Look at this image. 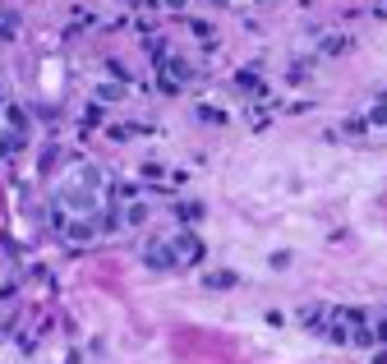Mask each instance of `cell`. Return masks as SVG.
Returning a JSON list of instances; mask_svg holds the SVG:
<instances>
[{
    "label": "cell",
    "mask_w": 387,
    "mask_h": 364,
    "mask_svg": "<svg viewBox=\"0 0 387 364\" xmlns=\"http://www.w3.org/2000/svg\"><path fill=\"white\" fill-rule=\"evenodd\" d=\"M161 5H166V9H185V0H161Z\"/></svg>",
    "instance_id": "16"
},
{
    "label": "cell",
    "mask_w": 387,
    "mask_h": 364,
    "mask_svg": "<svg viewBox=\"0 0 387 364\" xmlns=\"http://www.w3.org/2000/svg\"><path fill=\"white\" fill-rule=\"evenodd\" d=\"M120 97H124V88H97V102H120Z\"/></svg>",
    "instance_id": "10"
},
{
    "label": "cell",
    "mask_w": 387,
    "mask_h": 364,
    "mask_svg": "<svg viewBox=\"0 0 387 364\" xmlns=\"http://www.w3.org/2000/svg\"><path fill=\"white\" fill-rule=\"evenodd\" d=\"M373 14H378V19H387V0H373Z\"/></svg>",
    "instance_id": "15"
},
{
    "label": "cell",
    "mask_w": 387,
    "mask_h": 364,
    "mask_svg": "<svg viewBox=\"0 0 387 364\" xmlns=\"http://www.w3.org/2000/svg\"><path fill=\"white\" fill-rule=\"evenodd\" d=\"M212 5H230V0H212Z\"/></svg>",
    "instance_id": "19"
},
{
    "label": "cell",
    "mask_w": 387,
    "mask_h": 364,
    "mask_svg": "<svg viewBox=\"0 0 387 364\" xmlns=\"http://www.w3.org/2000/svg\"><path fill=\"white\" fill-rule=\"evenodd\" d=\"M189 78H194L189 61H176V56H171V61H161V88H166V93H180Z\"/></svg>",
    "instance_id": "1"
},
{
    "label": "cell",
    "mask_w": 387,
    "mask_h": 364,
    "mask_svg": "<svg viewBox=\"0 0 387 364\" xmlns=\"http://www.w3.org/2000/svg\"><path fill=\"white\" fill-rule=\"evenodd\" d=\"M65 235H70V240H79V244H88V240H97V226H92L88 217H70Z\"/></svg>",
    "instance_id": "4"
},
{
    "label": "cell",
    "mask_w": 387,
    "mask_h": 364,
    "mask_svg": "<svg viewBox=\"0 0 387 364\" xmlns=\"http://www.w3.org/2000/svg\"><path fill=\"white\" fill-rule=\"evenodd\" d=\"M189 33H194V37H203V42H208V37H212V28H208V24H198V19H194V24H189Z\"/></svg>",
    "instance_id": "14"
},
{
    "label": "cell",
    "mask_w": 387,
    "mask_h": 364,
    "mask_svg": "<svg viewBox=\"0 0 387 364\" xmlns=\"http://www.w3.org/2000/svg\"><path fill=\"white\" fill-rule=\"evenodd\" d=\"M14 28H18L14 19H0V42H9V37H14Z\"/></svg>",
    "instance_id": "13"
},
{
    "label": "cell",
    "mask_w": 387,
    "mask_h": 364,
    "mask_svg": "<svg viewBox=\"0 0 387 364\" xmlns=\"http://www.w3.org/2000/svg\"><path fill=\"white\" fill-rule=\"evenodd\" d=\"M346 46H351L346 37H323V51H346Z\"/></svg>",
    "instance_id": "11"
},
{
    "label": "cell",
    "mask_w": 387,
    "mask_h": 364,
    "mask_svg": "<svg viewBox=\"0 0 387 364\" xmlns=\"http://www.w3.org/2000/svg\"><path fill=\"white\" fill-rule=\"evenodd\" d=\"M124 5H143V0H124Z\"/></svg>",
    "instance_id": "20"
},
{
    "label": "cell",
    "mask_w": 387,
    "mask_h": 364,
    "mask_svg": "<svg viewBox=\"0 0 387 364\" xmlns=\"http://www.w3.org/2000/svg\"><path fill=\"white\" fill-rule=\"evenodd\" d=\"M373 364H387V350H378V355H373Z\"/></svg>",
    "instance_id": "17"
},
{
    "label": "cell",
    "mask_w": 387,
    "mask_h": 364,
    "mask_svg": "<svg viewBox=\"0 0 387 364\" xmlns=\"http://www.w3.org/2000/svg\"><path fill=\"white\" fill-rule=\"evenodd\" d=\"M383 120H387V93H378L369 106V125H383Z\"/></svg>",
    "instance_id": "8"
},
{
    "label": "cell",
    "mask_w": 387,
    "mask_h": 364,
    "mask_svg": "<svg viewBox=\"0 0 387 364\" xmlns=\"http://www.w3.org/2000/svg\"><path fill=\"white\" fill-rule=\"evenodd\" d=\"M148 222V203H134V208H124V226H143Z\"/></svg>",
    "instance_id": "9"
},
{
    "label": "cell",
    "mask_w": 387,
    "mask_h": 364,
    "mask_svg": "<svg viewBox=\"0 0 387 364\" xmlns=\"http://www.w3.org/2000/svg\"><path fill=\"white\" fill-rule=\"evenodd\" d=\"M203 217V208H198V203H176V222H185V226H194V222H198Z\"/></svg>",
    "instance_id": "7"
},
{
    "label": "cell",
    "mask_w": 387,
    "mask_h": 364,
    "mask_svg": "<svg viewBox=\"0 0 387 364\" xmlns=\"http://www.w3.org/2000/svg\"><path fill=\"white\" fill-rule=\"evenodd\" d=\"M171 244H176V263H198L203 259V240L198 235H176Z\"/></svg>",
    "instance_id": "3"
},
{
    "label": "cell",
    "mask_w": 387,
    "mask_h": 364,
    "mask_svg": "<svg viewBox=\"0 0 387 364\" xmlns=\"http://www.w3.org/2000/svg\"><path fill=\"white\" fill-rule=\"evenodd\" d=\"M203 286H208V291H230V286H235V272H208Z\"/></svg>",
    "instance_id": "5"
},
{
    "label": "cell",
    "mask_w": 387,
    "mask_h": 364,
    "mask_svg": "<svg viewBox=\"0 0 387 364\" xmlns=\"http://www.w3.org/2000/svg\"><path fill=\"white\" fill-rule=\"evenodd\" d=\"M18 147H23V139H18L14 130H5V125H0V157H14Z\"/></svg>",
    "instance_id": "6"
},
{
    "label": "cell",
    "mask_w": 387,
    "mask_h": 364,
    "mask_svg": "<svg viewBox=\"0 0 387 364\" xmlns=\"http://www.w3.org/2000/svg\"><path fill=\"white\" fill-rule=\"evenodd\" d=\"M378 337H383V341H387V323H378Z\"/></svg>",
    "instance_id": "18"
},
{
    "label": "cell",
    "mask_w": 387,
    "mask_h": 364,
    "mask_svg": "<svg viewBox=\"0 0 387 364\" xmlns=\"http://www.w3.org/2000/svg\"><path fill=\"white\" fill-rule=\"evenodd\" d=\"M286 78H295V83H304V78H309V65H290V70H286Z\"/></svg>",
    "instance_id": "12"
},
{
    "label": "cell",
    "mask_w": 387,
    "mask_h": 364,
    "mask_svg": "<svg viewBox=\"0 0 387 364\" xmlns=\"http://www.w3.org/2000/svg\"><path fill=\"white\" fill-rule=\"evenodd\" d=\"M143 263H148V268H157V272L180 268V263H176V244H171V240H152L148 254H143Z\"/></svg>",
    "instance_id": "2"
}]
</instances>
